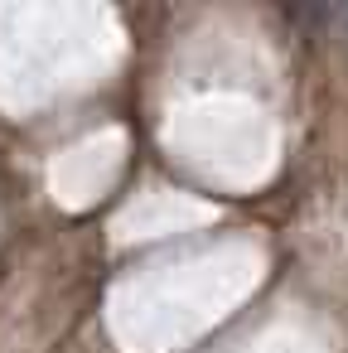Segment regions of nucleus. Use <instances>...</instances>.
Masks as SVG:
<instances>
[{"mask_svg":"<svg viewBox=\"0 0 348 353\" xmlns=\"http://www.w3.org/2000/svg\"><path fill=\"white\" fill-rule=\"evenodd\" d=\"M295 20H300L314 39L338 44V49L348 54V0H314V6H300V10H295Z\"/></svg>","mask_w":348,"mask_h":353,"instance_id":"1","label":"nucleus"}]
</instances>
